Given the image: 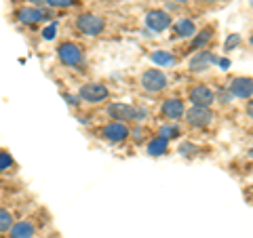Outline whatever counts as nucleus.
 I'll use <instances>...</instances> for the list:
<instances>
[{"label":"nucleus","mask_w":253,"mask_h":238,"mask_svg":"<svg viewBox=\"0 0 253 238\" xmlns=\"http://www.w3.org/2000/svg\"><path fill=\"white\" fill-rule=\"evenodd\" d=\"M13 224H15V221H13L11 211H6V209H0V232H9Z\"/></svg>","instance_id":"a211bd4d"},{"label":"nucleus","mask_w":253,"mask_h":238,"mask_svg":"<svg viewBox=\"0 0 253 238\" xmlns=\"http://www.w3.org/2000/svg\"><path fill=\"white\" fill-rule=\"evenodd\" d=\"M106 23L99 15H93V13H83L81 17L76 19V30L83 32L86 36H99L104 32Z\"/></svg>","instance_id":"7ed1b4c3"},{"label":"nucleus","mask_w":253,"mask_h":238,"mask_svg":"<svg viewBox=\"0 0 253 238\" xmlns=\"http://www.w3.org/2000/svg\"><path fill=\"white\" fill-rule=\"evenodd\" d=\"M32 2H36V4H41V2H46V0H32Z\"/></svg>","instance_id":"c85d7f7f"},{"label":"nucleus","mask_w":253,"mask_h":238,"mask_svg":"<svg viewBox=\"0 0 253 238\" xmlns=\"http://www.w3.org/2000/svg\"><path fill=\"white\" fill-rule=\"evenodd\" d=\"M201 2H205V4H213V2H217V0H201Z\"/></svg>","instance_id":"bb28decb"},{"label":"nucleus","mask_w":253,"mask_h":238,"mask_svg":"<svg viewBox=\"0 0 253 238\" xmlns=\"http://www.w3.org/2000/svg\"><path fill=\"white\" fill-rule=\"evenodd\" d=\"M186 116V122L194 129H203V126H209L213 122V112L209 108H199V106H192L190 110L184 112Z\"/></svg>","instance_id":"20e7f679"},{"label":"nucleus","mask_w":253,"mask_h":238,"mask_svg":"<svg viewBox=\"0 0 253 238\" xmlns=\"http://www.w3.org/2000/svg\"><path fill=\"white\" fill-rule=\"evenodd\" d=\"M106 141H112V144H118V141H125L126 137L131 135V131L126 129L123 122H110L104 126V131H101Z\"/></svg>","instance_id":"1a4fd4ad"},{"label":"nucleus","mask_w":253,"mask_h":238,"mask_svg":"<svg viewBox=\"0 0 253 238\" xmlns=\"http://www.w3.org/2000/svg\"><path fill=\"white\" fill-rule=\"evenodd\" d=\"M55 32H57V23H53V26H49V28H46L42 36L46 38V40H53V38H55Z\"/></svg>","instance_id":"393cba45"},{"label":"nucleus","mask_w":253,"mask_h":238,"mask_svg":"<svg viewBox=\"0 0 253 238\" xmlns=\"http://www.w3.org/2000/svg\"><path fill=\"white\" fill-rule=\"evenodd\" d=\"M108 116L114 118L116 122H123V120L144 122L148 112L144 108H137V106H131V104H123V101H114V104L108 106Z\"/></svg>","instance_id":"f257e3e1"},{"label":"nucleus","mask_w":253,"mask_h":238,"mask_svg":"<svg viewBox=\"0 0 253 238\" xmlns=\"http://www.w3.org/2000/svg\"><path fill=\"white\" fill-rule=\"evenodd\" d=\"M230 95H234V97H241V99H251V95H253L251 78L249 76L234 78V80L230 82Z\"/></svg>","instance_id":"9d476101"},{"label":"nucleus","mask_w":253,"mask_h":238,"mask_svg":"<svg viewBox=\"0 0 253 238\" xmlns=\"http://www.w3.org/2000/svg\"><path fill=\"white\" fill-rule=\"evenodd\" d=\"M46 4L53 6V9H70V6L81 4L78 0H46Z\"/></svg>","instance_id":"412c9836"},{"label":"nucleus","mask_w":253,"mask_h":238,"mask_svg":"<svg viewBox=\"0 0 253 238\" xmlns=\"http://www.w3.org/2000/svg\"><path fill=\"white\" fill-rule=\"evenodd\" d=\"M167 144H169L167 139L154 137L152 141H150V146H148V154L150 156H161V154H165V152H167Z\"/></svg>","instance_id":"dca6fc26"},{"label":"nucleus","mask_w":253,"mask_h":238,"mask_svg":"<svg viewBox=\"0 0 253 238\" xmlns=\"http://www.w3.org/2000/svg\"><path fill=\"white\" fill-rule=\"evenodd\" d=\"M179 135V126L177 124H163L161 126V133H158V137H163V139H175Z\"/></svg>","instance_id":"f3484780"},{"label":"nucleus","mask_w":253,"mask_h":238,"mask_svg":"<svg viewBox=\"0 0 253 238\" xmlns=\"http://www.w3.org/2000/svg\"><path fill=\"white\" fill-rule=\"evenodd\" d=\"M163 116H167L169 120H179L181 116H184L186 112V108H184V101L177 99V97H173V99H167L163 104Z\"/></svg>","instance_id":"9b49d317"},{"label":"nucleus","mask_w":253,"mask_h":238,"mask_svg":"<svg viewBox=\"0 0 253 238\" xmlns=\"http://www.w3.org/2000/svg\"><path fill=\"white\" fill-rule=\"evenodd\" d=\"M34 232H36V228L28 219L17 221V224L11 226V238H34Z\"/></svg>","instance_id":"4468645a"},{"label":"nucleus","mask_w":253,"mask_h":238,"mask_svg":"<svg viewBox=\"0 0 253 238\" xmlns=\"http://www.w3.org/2000/svg\"><path fill=\"white\" fill-rule=\"evenodd\" d=\"M17 19L19 23H26V26H32V23H38L44 19V13L41 9H34V6H26V9L17 11Z\"/></svg>","instance_id":"ddd939ff"},{"label":"nucleus","mask_w":253,"mask_h":238,"mask_svg":"<svg viewBox=\"0 0 253 238\" xmlns=\"http://www.w3.org/2000/svg\"><path fill=\"white\" fill-rule=\"evenodd\" d=\"M173 2H179V4H186L188 0H173Z\"/></svg>","instance_id":"cd10ccee"},{"label":"nucleus","mask_w":253,"mask_h":238,"mask_svg":"<svg viewBox=\"0 0 253 238\" xmlns=\"http://www.w3.org/2000/svg\"><path fill=\"white\" fill-rule=\"evenodd\" d=\"M190 101H192V106L209 108L213 101H215V93H213L207 84H196L190 89Z\"/></svg>","instance_id":"0eeeda50"},{"label":"nucleus","mask_w":253,"mask_h":238,"mask_svg":"<svg viewBox=\"0 0 253 238\" xmlns=\"http://www.w3.org/2000/svg\"><path fill=\"white\" fill-rule=\"evenodd\" d=\"M211 36H213V30H211V28H205L201 34H199V38H194L192 46H194V49H201L203 44H207V42L211 40Z\"/></svg>","instance_id":"6ab92c4d"},{"label":"nucleus","mask_w":253,"mask_h":238,"mask_svg":"<svg viewBox=\"0 0 253 238\" xmlns=\"http://www.w3.org/2000/svg\"><path fill=\"white\" fill-rule=\"evenodd\" d=\"M217 59L213 57V55L209 51H203V53H196L194 59L190 61V70L192 72H205V70H209L211 63H215Z\"/></svg>","instance_id":"f8f14e48"},{"label":"nucleus","mask_w":253,"mask_h":238,"mask_svg":"<svg viewBox=\"0 0 253 238\" xmlns=\"http://www.w3.org/2000/svg\"><path fill=\"white\" fill-rule=\"evenodd\" d=\"M13 164V158H11V154L9 152H0V171H4V169H9V166Z\"/></svg>","instance_id":"4be33fe9"},{"label":"nucleus","mask_w":253,"mask_h":238,"mask_svg":"<svg viewBox=\"0 0 253 238\" xmlns=\"http://www.w3.org/2000/svg\"><path fill=\"white\" fill-rule=\"evenodd\" d=\"M63 97H66L70 106H78V97H74V95H63Z\"/></svg>","instance_id":"a878e982"},{"label":"nucleus","mask_w":253,"mask_h":238,"mask_svg":"<svg viewBox=\"0 0 253 238\" xmlns=\"http://www.w3.org/2000/svg\"><path fill=\"white\" fill-rule=\"evenodd\" d=\"M108 89L101 82H86L84 86H81V97L89 104H99V101L108 99Z\"/></svg>","instance_id":"423d86ee"},{"label":"nucleus","mask_w":253,"mask_h":238,"mask_svg":"<svg viewBox=\"0 0 253 238\" xmlns=\"http://www.w3.org/2000/svg\"><path fill=\"white\" fill-rule=\"evenodd\" d=\"M152 61L161 63V66H169V63H173V57L167 51H154L152 53Z\"/></svg>","instance_id":"aec40b11"},{"label":"nucleus","mask_w":253,"mask_h":238,"mask_svg":"<svg viewBox=\"0 0 253 238\" xmlns=\"http://www.w3.org/2000/svg\"><path fill=\"white\" fill-rule=\"evenodd\" d=\"M239 42H241V36H239V34H232V36H230V40H226V44H224V46H226V51H232L234 46H239Z\"/></svg>","instance_id":"5701e85b"},{"label":"nucleus","mask_w":253,"mask_h":238,"mask_svg":"<svg viewBox=\"0 0 253 238\" xmlns=\"http://www.w3.org/2000/svg\"><path fill=\"white\" fill-rule=\"evenodd\" d=\"M57 55H59V61L66 63V66H78V63L83 61V57H84L83 49L76 42H63V44H59Z\"/></svg>","instance_id":"39448f33"},{"label":"nucleus","mask_w":253,"mask_h":238,"mask_svg":"<svg viewBox=\"0 0 253 238\" xmlns=\"http://www.w3.org/2000/svg\"><path fill=\"white\" fill-rule=\"evenodd\" d=\"M196 152V146H192V144H181L179 146V154H184V156H192Z\"/></svg>","instance_id":"b1692460"},{"label":"nucleus","mask_w":253,"mask_h":238,"mask_svg":"<svg viewBox=\"0 0 253 238\" xmlns=\"http://www.w3.org/2000/svg\"><path fill=\"white\" fill-rule=\"evenodd\" d=\"M171 23H173V19L167 11L154 9V11H148V15H146V26L152 32H165Z\"/></svg>","instance_id":"6e6552de"},{"label":"nucleus","mask_w":253,"mask_h":238,"mask_svg":"<svg viewBox=\"0 0 253 238\" xmlns=\"http://www.w3.org/2000/svg\"><path fill=\"white\" fill-rule=\"evenodd\" d=\"M167 74L163 72V70L158 68H150L146 70L144 74H141V86H144V91L148 93H161L167 89Z\"/></svg>","instance_id":"f03ea898"},{"label":"nucleus","mask_w":253,"mask_h":238,"mask_svg":"<svg viewBox=\"0 0 253 238\" xmlns=\"http://www.w3.org/2000/svg\"><path fill=\"white\" fill-rule=\"evenodd\" d=\"M194 23L190 21L188 17H181L175 21V26H173V34H175V38H190V36H194Z\"/></svg>","instance_id":"2eb2a0df"}]
</instances>
